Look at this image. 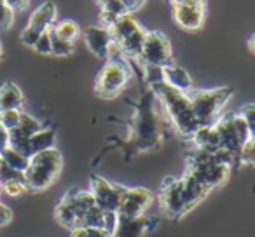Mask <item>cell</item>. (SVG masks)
<instances>
[{"instance_id":"b9f144b4","label":"cell","mask_w":255,"mask_h":237,"mask_svg":"<svg viewBox=\"0 0 255 237\" xmlns=\"http://www.w3.org/2000/svg\"><path fill=\"white\" fill-rule=\"evenodd\" d=\"M248 49H250L252 54H255V33L248 39Z\"/></svg>"},{"instance_id":"d6a6232c","label":"cell","mask_w":255,"mask_h":237,"mask_svg":"<svg viewBox=\"0 0 255 237\" xmlns=\"http://www.w3.org/2000/svg\"><path fill=\"white\" fill-rule=\"evenodd\" d=\"M12 180H25V173L12 169V167H9L7 164L2 162L0 164V185H4Z\"/></svg>"},{"instance_id":"ba28073f","label":"cell","mask_w":255,"mask_h":237,"mask_svg":"<svg viewBox=\"0 0 255 237\" xmlns=\"http://www.w3.org/2000/svg\"><path fill=\"white\" fill-rule=\"evenodd\" d=\"M110 33H112V40L117 51H121L124 56L131 58V60H140L142 44L147 30L140 25V21L133 16V12H126V14L119 16L110 26Z\"/></svg>"},{"instance_id":"7c38bea8","label":"cell","mask_w":255,"mask_h":237,"mask_svg":"<svg viewBox=\"0 0 255 237\" xmlns=\"http://www.w3.org/2000/svg\"><path fill=\"white\" fill-rule=\"evenodd\" d=\"M213 128H215L217 135H219L220 150L229 154L236 160L238 166H241V150L245 147V142L240 136V133H238L236 124H234V113H222L213 124Z\"/></svg>"},{"instance_id":"5bb4252c","label":"cell","mask_w":255,"mask_h":237,"mask_svg":"<svg viewBox=\"0 0 255 237\" xmlns=\"http://www.w3.org/2000/svg\"><path fill=\"white\" fill-rule=\"evenodd\" d=\"M154 194L149 188L143 187H126L121 201L119 215L126 216H142L145 215L147 209L152 206Z\"/></svg>"},{"instance_id":"d590c367","label":"cell","mask_w":255,"mask_h":237,"mask_svg":"<svg viewBox=\"0 0 255 237\" xmlns=\"http://www.w3.org/2000/svg\"><path fill=\"white\" fill-rule=\"evenodd\" d=\"M12 218H14L12 209L4 202H0V227H7L12 222Z\"/></svg>"},{"instance_id":"60d3db41","label":"cell","mask_w":255,"mask_h":237,"mask_svg":"<svg viewBox=\"0 0 255 237\" xmlns=\"http://www.w3.org/2000/svg\"><path fill=\"white\" fill-rule=\"evenodd\" d=\"M9 145V133L4 126L0 124V152Z\"/></svg>"},{"instance_id":"ee69618b","label":"cell","mask_w":255,"mask_h":237,"mask_svg":"<svg viewBox=\"0 0 255 237\" xmlns=\"http://www.w3.org/2000/svg\"><path fill=\"white\" fill-rule=\"evenodd\" d=\"M0 164H2V156H0Z\"/></svg>"},{"instance_id":"5b68a950","label":"cell","mask_w":255,"mask_h":237,"mask_svg":"<svg viewBox=\"0 0 255 237\" xmlns=\"http://www.w3.org/2000/svg\"><path fill=\"white\" fill-rule=\"evenodd\" d=\"M154 99L156 96L150 92L143 96L140 105L136 106L135 119L131 124V138H129V147L136 152L156 150L163 142V131H161V122Z\"/></svg>"},{"instance_id":"9a60e30c","label":"cell","mask_w":255,"mask_h":237,"mask_svg":"<svg viewBox=\"0 0 255 237\" xmlns=\"http://www.w3.org/2000/svg\"><path fill=\"white\" fill-rule=\"evenodd\" d=\"M159 225V220L142 216H126L117 213V223L112 232V237H143L149 230H154Z\"/></svg>"},{"instance_id":"f6af8a7d","label":"cell","mask_w":255,"mask_h":237,"mask_svg":"<svg viewBox=\"0 0 255 237\" xmlns=\"http://www.w3.org/2000/svg\"><path fill=\"white\" fill-rule=\"evenodd\" d=\"M0 194H2V188H0Z\"/></svg>"},{"instance_id":"9c48e42d","label":"cell","mask_w":255,"mask_h":237,"mask_svg":"<svg viewBox=\"0 0 255 237\" xmlns=\"http://www.w3.org/2000/svg\"><path fill=\"white\" fill-rule=\"evenodd\" d=\"M129 79H131L129 67L123 60L112 56L107 60V63L96 75L95 92L103 99H112L126 89Z\"/></svg>"},{"instance_id":"4fadbf2b","label":"cell","mask_w":255,"mask_h":237,"mask_svg":"<svg viewBox=\"0 0 255 237\" xmlns=\"http://www.w3.org/2000/svg\"><path fill=\"white\" fill-rule=\"evenodd\" d=\"M82 39H84L88 49L91 51L96 58H100V60H109V58H112L114 49H117L112 40L110 28H107V26H103V25H95V26L86 28L84 33H82Z\"/></svg>"},{"instance_id":"83f0119b","label":"cell","mask_w":255,"mask_h":237,"mask_svg":"<svg viewBox=\"0 0 255 237\" xmlns=\"http://www.w3.org/2000/svg\"><path fill=\"white\" fill-rule=\"evenodd\" d=\"M96 4H98L100 11L110 12L114 16H123L128 12L121 0H96Z\"/></svg>"},{"instance_id":"d6986e66","label":"cell","mask_w":255,"mask_h":237,"mask_svg":"<svg viewBox=\"0 0 255 237\" xmlns=\"http://www.w3.org/2000/svg\"><path fill=\"white\" fill-rule=\"evenodd\" d=\"M163 80L168 85H171V87L178 89L182 92H189L191 89H194L189 72L185 68H182L180 65H175V63L163 67Z\"/></svg>"},{"instance_id":"f546056e","label":"cell","mask_w":255,"mask_h":237,"mask_svg":"<svg viewBox=\"0 0 255 237\" xmlns=\"http://www.w3.org/2000/svg\"><path fill=\"white\" fill-rule=\"evenodd\" d=\"M14 23V11L5 0H0V30H9Z\"/></svg>"},{"instance_id":"8992f818","label":"cell","mask_w":255,"mask_h":237,"mask_svg":"<svg viewBox=\"0 0 255 237\" xmlns=\"http://www.w3.org/2000/svg\"><path fill=\"white\" fill-rule=\"evenodd\" d=\"M63 169V156L53 147L30 157L25 171V183L30 192H44L60 178Z\"/></svg>"},{"instance_id":"6da1fadb","label":"cell","mask_w":255,"mask_h":237,"mask_svg":"<svg viewBox=\"0 0 255 237\" xmlns=\"http://www.w3.org/2000/svg\"><path fill=\"white\" fill-rule=\"evenodd\" d=\"M210 188L203 185L198 178L185 171L182 178L168 176L163 180L159 188V208L166 218L182 220L185 215L192 211L196 206H199L210 194Z\"/></svg>"},{"instance_id":"ffe728a7","label":"cell","mask_w":255,"mask_h":237,"mask_svg":"<svg viewBox=\"0 0 255 237\" xmlns=\"http://www.w3.org/2000/svg\"><path fill=\"white\" fill-rule=\"evenodd\" d=\"M25 105V96L19 85L14 82H5L0 85V112L4 110H21Z\"/></svg>"},{"instance_id":"e575fe53","label":"cell","mask_w":255,"mask_h":237,"mask_svg":"<svg viewBox=\"0 0 255 237\" xmlns=\"http://www.w3.org/2000/svg\"><path fill=\"white\" fill-rule=\"evenodd\" d=\"M39 37H40V32L30 28V26H25V30L21 32L19 39H21V44H25L26 47H33L37 40H39Z\"/></svg>"},{"instance_id":"8d00e7d4","label":"cell","mask_w":255,"mask_h":237,"mask_svg":"<svg viewBox=\"0 0 255 237\" xmlns=\"http://www.w3.org/2000/svg\"><path fill=\"white\" fill-rule=\"evenodd\" d=\"M116 223H117V213L105 211V218H103V229L109 230V232L112 234L114 229H116Z\"/></svg>"},{"instance_id":"603a6c76","label":"cell","mask_w":255,"mask_h":237,"mask_svg":"<svg viewBox=\"0 0 255 237\" xmlns=\"http://www.w3.org/2000/svg\"><path fill=\"white\" fill-rule=\"evenodd\" d=\"M51 30H53L60 39L67 40V42L75 44V40L81 37V26H79V23L74 21V19H68V18L56 21L53 26H51Z\"/></svg>"},{"instance_id":"f1b7e54d","label":"cell","mask_w":255,"mask_h":237,"mask_svg":"<svg viewBox=\"0 0 255 237\" xmlns=\"http://www.w3.org/2000/svg\"><path fill=\"white\" fill-rule=\"evenodd\" d=\"M238 113H240L245 119V122H247L250 136L255 138V103H247V105H243Z\"/></svg>"},{"instance_id":"484cf974","label":"cell","mask_w":255,"mask_h":237,"mask_svg":"<svg viewBox=\"0 0 255 237\" xmlns=\"http://www.w3.org/2000/svg\"><path fill=\"white\" fill-rule=\"evenodd\" d=\"M70 237H112V234L102 227H79L70 230Z\"/></svg>"},{"instance_id":"7a4b0ae2","label":"cell","mask_w":255,"mask_h":237,"mask_svg":"<svg viewBox=\"0 0 255 237\" xmlns=\"http://www.w3.org/2000/svg\"><path fill=\"white\" fill-rule=\"evenodd\" d=\"M54 218L61 227L68 230L79 229V227H102L103 229L105 211H102L96 206L89 190L70 188L58 201L54 208Z\"/></svg>"},{"instance_id":"7402d4cb","label":"cell","mask_w":255,"mask_h":237,"mask_svg":"<svg viewBox=\"0 0 255 237\" xmlns=\"http://www.w3.org/2000/svg\"><path fill=\"white\" fill-rule=\"evenodd\" d=\"M191 142L199 150H206V152H219L220 150V140L213 126H203V128H199L192 135Z\"/></svg>"},{"instance_id":"52a82bcc","label":"cell","mask_w":255,"mask_h":237,"mask_svg":"<svg viewBox=\"0 0 255 237\" xmlns=\"http://www.w3.org/2000/svg\"><path fill=\"white\" fill-rule=\"evenodd\" d=\"M233 87H215V89H191L187 92L189 101L194 110L199 126H213L220 115L224 106L233 98Z\"/></svg>"},{"instance_id":"836d02e7","label":"cell","mask_w":255,"mask_h":237,"mask_svg":"<svg viewBox=\"0 0 255 237\" xmlns=\"http://www.w3.org/2000/svg\"><path fill=\"white\" fill-rule=\"evenodd\" d=\"M241 164L243 166H255V138H252L241 150Z\"/></svg>"},{"instance_id":"cb8c5ba5","label":"cell","mask_w":255,"mask_h":237,"mask_svg":"<svg viewBox=\"0 0 255 237\" xmlns=\"http://www.w3.org/2000/svg\"><path fill=\"white\" fill-rule=\"evenodd\" d=\"M0 156H2V162L7 164L9 167H12V169H16V171L25 173L26 167H28L30 157H26L25 154H21L19 150L12 149V147H9V145L0 152Z\"/></svg>"},{"instance_id":"3957f363","label":"cell","mask_w":255,"mask_h":237,"mask_svg":"<svg viewBox=\"0 0 255 237\" xmlns=\"http://www.w3.org/2000/svg\"><path fill=\"white\" fill-rule=\"evenodd\" d=\"M150 92L156 96V99H159V103L163 105L164 112L170 117L171 124H173L175 131L185 140H191L192 135L198 131L199 126L198 119L194 115V110L189 101L187 92H182L178 89L168 85L164 80L154 82L149 84Z\"/></svg>"},{"instance_id":"ac0fdd59","label":"cell","mask_w":255,"mask_h":237,"mask_svg":"<svg viewBox=\"0 0 255 237\" xmlns=\"http://www.w3.org/2000/svg\"><path fill=\"white\" fill-rule=\"evenodd\" d=\"M56 16H58L56 4L47 0V2H42V4L32 12L26 26H30V28L42 33V32H46V30H49L51 26L56 23Z\"/></svg>"},{"instance_id":"8fae6325","label":"cell","mask_w":255,"mask_h":237,"mask_svg":"<svg viewBox=\"0 0 255 237\" xmlns=\"http://www.w3.org/2000/svg\"><path fill=\"white\" fill-rule=\"evenodd\" d=\"M124 190H126L124 185L110 183L107 178L98 176V174L91 176V181H89V192H91L96 206H98L102 211L119 213Z\"/></svg>"},{"instance_id":"44dd1931","label":"cell","mask_w":255,"mask_h":237,"mask_svg":"<svg viewBox=\"0 0 255 237\" xmlns=\"http://www.w3.org/2000/svg\"><path fill=\"white\" fill-rule=\"evenodd\" d=\"M54 143H56V128H42L33 136H30L28 145H26V156L32 157L47 149H53Z\"/></svg>"},{"instance_id":"7bdbcfd3","label":"cell","mask_w":255,"mask_h":237,"mask_svg":"<svg viewBox=\"0 0 255 237\" xmlns=\"http://www.w3.org/2000/svg\"><path fill=\"white\" fill-rule=\"evenodd\" d=\"M2 54H4V49H2V42H0V58H2Z\"/></svg>"},{"instance_id":"30bf717a","label":"cell","mask_w":255,"mask_h":237,"mask_svg":"<svg viewBox=\"0 0 255 237\" xmlns=\"http://www.w3.org/2000/svg\"><path fill=\"white\" fill-rule=\"evenodd\" d=\"M140 61L143 65H152V67H166L173 63V51L171 42L163 32H147L142 44V53Z\"/></svg>"},{"instance_id":"d4e9b609","label":"cell","mask_w":255,"mask_h":237,"mask_svg":"<svg viewBox=\"0 0 255 237\" xmlns=\"http://www.w3.org/2000/svg\"><path fill=\"white\" fill-rule=\"evenodd\" d=\"M49 32H51V44H53V54L54 56H60V58L70 56V54L75 51V44L60 39V37H58L51 28H49Z\"/></svg>"},{"instance_id":"ab89813d","label":"cell","mask_w":255,"mask_h":237,"mask_svg":"<svg viewBox=\"0 0 255 237\" xmlns=\"http://www.w3.org/2000/svg\"><path fill=\"white\" fill-rule=\"evenodd\" d=\"M173 5H187V4H192V5H206V0H168Z\"/></svg>"},{"instance_id":"e0dca14e","label":"cell","mask_w":255,"mask_h":237,"mask_svg":"<svg viewBox=\"0 0 255 237\" xmlns=\"http://www.w3.org/2000/svg\"><path fill=\"white\" fill-rule=\"evenodd\" d=\"M205 11L206 5H173L171 14L177 26H180L185 32H198L205 23Z\"/></svg>"},{"instance_id":"f35d334b","label":"cell","mask_w":255,"mask_h":237,"mask_svg":"<svg viewBox=\"0 0 255 237\" xmlns=\"http://www.w3.org/2000/svg\"><path fill=\"white\" fill-rule=\"evenodd\" d=\"M7 5L12 9V11H25L26 7L30 5V0H5Z\"/></svg>"},{"instance_id":"2e32d148","label":"cell","mask_w":255,"mask_h":237,"mask_svg":"<svg viewBox=\"0 0 255 237\" xmlns=\"http://www.w3.org/2000/svg\"><path fill=\"white\" fill-rule=\"evenodd\" d=\"M44 126L39 119H35L33 115L30 113L23 112L21 113V119H19V124L16 126L14 129H11L9 133V147L12 149L19 150L21 154L26 156V145H28V140L30 136H33L37 131H40ZM28 157V156H26Z\"/></svg>"},{"instance_id":"74e56055","label":"cell","mask_w":255,"mask_h":237,"mask_svg":"<svg viewBox=\"0 0 255 237\" xmlns=\"http://www.w3.org/2000/svg\"><path fill=\"white\" fill-rule=\"evenodd\" d=\"M121 2H123V5L126 7L128 12L138 11V9L142 7L143 4H145V0H121Z\"/></svg>"},{"instance_id":"4316f807","label":"cell","mask_w":255,"mask_h":237,"mask_svg":"<svg viewBox=\"0 0 255 237\" xmlns=\"http://www.w3.org/2000/svg\"><path fill=\"white\" fill-rule=\"evenodd\" d=\"M21 113L23 110H4V112H0V124L4 126L7 131H11L19 124Z\"/></svg>"},{"instance_id":"4dcf8cb0","label":"cell","mask_w":255,"mask_h":237,"mask_svg":"<svg viewBox=\"0 0 255 237\" xmlns=\"http://www.w3.org/2000/svg\"><path fill=\"white\" fill-rule=\"evenodd\" d=\"M32 49L39 54H44V56L53 54V44H51V32L49 30H46V32L40 33L39 40H37L35 46H33Z\"/></svg>"},{"instance_id":"277c9868","label":"cell","mask_w":255,"mask_h":237,"mask_svg":"<svg viewBox=\"0 0 255 237\" xmlns=\"http://www.w3.org/2000/svg\"><path fill=\"white\" fill-rule=\"evenodd\" d=\"M236 160L224 150L219 152H206L196 149L187 157V173L198 178L203 185L213 190L222 187L231 176V169L236 167Z\"/></svg>"},{"instance_id":"1f68e13d","label":"cell","mask_w":255,"mask_h":237,"mask_svg":"<svg viewBox=\"0 0 255 237\" xmlns=\"http://www.w3.org/2000/svg\"><path fill=\"white\" fill-rule=\"evenodd\" d=\"M0 188H2V192H5L7 195H11V197H18V195H21V194H25V192H28L25 180H12V181H7V183L0 185Z\"/></svg>"}]
</instances>
